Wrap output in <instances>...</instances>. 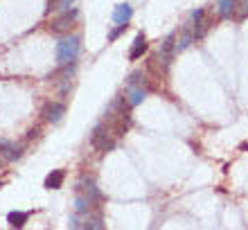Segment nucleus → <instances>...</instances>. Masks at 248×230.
<instances>
[{"instance_id":"obj_6","label":"nucleus","mask_w":248,"mask_h":230,"mask_svg":"<svg viewBox=\"0 0 248 230\" xmlns=\"http://www.w3.org/2000/svg\"><path fill=\"white\" fill-rule=\"evenodd\" d=\"M77 190L84 194V199L88 201L91 205H97V203H102V192H99V187H97V183H95V178L93 176H81L79 178V183H77Z\"/></svg>"},{"instance_id":"obj_22","label":"nucleus","mask_w":248,"mask_h":230,"mask_svg":"<svg viewBox=\"0 0 248 230\" xmlns=\"http://www.w3.org/2000/svg\"><path fill=\"white\" fill-rule=\"evenodd\" d=\"M39 136H41V126H32L27 131V140H34V138H39Z\"/></svg>"},{"instance_id":"obj_9","label":"nucleus","mask_w":248,"mask_h":230,"mask_svg":"<svg viewBox=\"0 0 248 230\" xmlns=\"http://www.w3.org/2000/svg\"><path fill=\"white\" fill-rule=\"evenodd\" d=\"M20 156H23V145L14 142V140L0 138V158H2V160L14 163V160H18Z\"/></svg>"},{"instance_id":"obj_5","label":"nucleus","mask_w":248,"mask_h":230,"mask_svg":"<svg viewBox=\"0 0 248 230\" xmlns=\"http://www.w3.org/2000/svg\"><path fill=\"white\" fill-rule=\"evenodd\" d=\"M189 27H192L194 41H201L203 36L208 34V30L212 27V20L208 18V12H205L203 7H199V9L192 12V16H189Z\"/></svg>"},{"instance_id":"obj_8","label":"nucleus","mask_w":248,"mask_h":230,"mask_svg":"<svg viewBox=\"0 0 248 230\" xmlns=\"http://www.w3.org/2000/svg\"><path fill=\"white\" fill-rule=\"evenodd\" d=\"M41 115H43V120L50 122V124H59L65 115V104L63 102H47V104L43 106V113H41Z\"/></svg>"},{"instance_id":"obj_16","label":"nucleus","mask_w":248,"mask_h":230,"mask_svg":"<svg viewBox=\"0 0 248 230\" xmlns=\"http://www.w3.org/2000/svg\"><path fill=\"white\" fill-rule=\"evenodd\" d=\"M27 219H30V212H18V210H12L7 215V221L12 226L14 230H20L23 226L27 224Z\"/></svg>"},{"instance_id":"obj_15","label":"nucleus","mask_w":248,"mask_h":230,"mask_svg":"<svg viewBox=\"0 0 248 230\" xmlns=\"http://www.w3.org/2000/svg\"><path fill=\"white\" fill-rule=\"evenodd\" d=\"M126 84H129V88H149V81H147V75L142 73V70H133V73L129 75V79H126Z\"/></svg>"},{"instance_id":"obj_1","label":"nucleus","mask_w":248,"mask_h":230,"mask_svg":"<svg viewBox=\"0 0 248 230\" xmlns=\"http://www.w3.org/2000/svg\"><path fill=\"white\" fill-rule=\"evenodd\" d=\"M104 124L115 138H122L131 126V104L126 97H115L104 111Z\"/></svg>"},{"instance_id":"obj_21","label":"nucleus","mask_w":248,"mask_h":230,"mask_svg":"<svg viewBox=\"0 0 248 230\" xmlns=\"http://www.w3.org/2000/svg\"><path fill=\"white\" fill-rule=\"evenodd\" d=\"M88 208H91V203H88L84 197H77V201H75V210H77V212H86Z\"/></svg>"},{"instance_id":"obj_4","label":"nucleus","mask_w":248,"mask_h":230,"mask_svg":"<svg viewBox=\"0 0 248 230\" xmlns=\"http://www.w3.org/2000/svg\"><path fill=\"white\" fill-rule=\"evenodd\" d=\"M115 136L111 133V129L104 124V122H99L91 133V145L97 149L99 153H106V152H113L115 149Z\"/></svg>"},{"instance_id":"obj_18","label":"nucleus","mask_w":248,"mask_h":230,"mask_svg":"<svg viewBox=\"0 0 248 230\" xmlns=\"http://www.w3.org/2000/svg\"><path fill=\"white\" fill-rule=\"evenodd\" d=\"M147 97V91L144 88H129V95H126V102L131 104V108L138 104H142V99Z\"/></svg>"},{"instance_id":"obj_20","label":"nucleus","mask_w":248,"mask_h":230,"mask_svg":"<svg viewBox=\"0 0 248 230\" xmlns=\"http://www.w3.org/2000/svg\"><path fill=\"white\" fill-rule=\"evenodd\" d=\"M126 27H129V25H118L115 30H111V32H108V41H118L120 36L126 32Z\"/></svg>"},{"instance_id":"obj_11","label":"nucleus","mask_w":248,"mask_h":230,"mask_svg":"<svg viewBox=\"0 0 248 230\" xmlns=\"http://www.w3.org/2000/svg\"><path fill=\"white\" fill-rule=\"evenodd\" d=\"M149 50V43H147V36H144L142 32L140 34H136V39H133V43H131V52H129V57H131V61H136V59H140L144 52Z\"/></svg>"},{"instance_id":"obj_10","label":"nucleus","mask_w":248,"mask_h":230,"mask_svg":"<svg viewBox=\"0 0 248 230\" xmlns=\"http://www.w3.org/2000/svg\"><path fill=\"white\" fill-rule=\"evenodd\" d=\"M133 18V7L129 2H120L115 9H113V20L118 25H129V20Z\"/></svg>"},{"instance_id":"obj_23","label":"nucleus","mask_w":248,"mask_h":230,"mask_svg":"<svg viewBox=\"0 0 248 230\" xmlns=\"http://www.w3.org/2000/svg\"><path fill=\"white\" fill-rule=\"evenodd\" d=\"M0 165H2V158H0Z\"/></svg>"},{"instance_id":"obj_19","label":"nucleus","mask_w":248,"mask_h":230,"mask_svg":"<svg viewBox=\"0 0 248 230\" xmlns=\"http://www.w3.org/2000/svg\"><path fill=\"white\" fill-rule=\"evenodd\" d=\"M77 0H47V12L50 9H59V12H65V9H72Z\"/></svg>"},{"instance_id":"obj_13","label":"nucleus","mask_w":248,"mask_h":230,"mask_svg":"<svg viewBox=\"0 0 248 230\" xmlns=\"http://www.w3.org/2000/svg\"><path fill=\"white\" fill-rule=\"evenodd\" d=\"M237 5H239V0H219L217 12H219V16H221V18H235Z\"/></svg>"},{"instance_id":"obj_3","label":"nucleus","mask_w":248,"mask_h":230,"mask_svg":"<svg viewBox=\"0 0 248 230\" xmlns=\"http://www.w3.org/2000/svg\"><path fill=\"white\" fill-rule=\"evenodd\" d=\"M77 20H79V9L77 7H72V9L61 12L59 16H54L47 30H50L52 34H57V36H68L72 27L77 25Z\"/></svg>"},{"instance_id":"obj_7","label":"nucleus","mask_w":248,"mask_h":230,"mask_svg":"<svg viewBox=\"0 0 248 230\" xmlns=\"http://www.w3.org/2000/svg\"><path fill=\"white\" fill-rule=\"evenodd\" d=\"M156 57L160 59V63H163L165 68L171 66V61L176 57V34H170V36L160 43V50H158Z\"/></svg>"},{"instance_id":"obj_14","label":"nucleus","mask_w":248,"mask_h":230,"mask_svg":"<svg viewBox=\"0 0 248 230\" xmlns=\"http://www.w3.org/2000/svg\"><path fill=\"white\" fill-rule=\"evenodd\" d=\"M63 178H65V171L63 169H52L46 176V187H47V190H59L61 185H63Z\"/></svg>"},{"instance_id":"obj_17","label":"nucleus","mask_w":248,"mask_h":230,"mask_svg":"<svg viewBox=\"0 0 248 230\" xmlns=\"http://www.w3.org/2000/svg\"><path fill=\"white\" fill-rule=\"evenodd\" d=\"M81 230H106L104 228V221H102V215L99 212H93L86 217V221L81 224Z\"/></svg>"},{"instance_id":"obj_12","label":"nucleus","mask_w":248,"mask_h":230,"mask_svg":"<svg viewBox=\"0 0 248 230\" xmlns=\"http://www.w3.org/2000/svg\"><path fill=\"white\" fill-rule=\"evenodd\" d=\"M194 43V34H192V27H189V23L181 30V34L176 36V52H183V50H187L189 46Z\"/></svg>"},{"instance_id":"obj_2","label":"nucleus","mask_w":248,"mask_h":230,"mask_svg":"<svg viewBox=\"0 0 248 230\" xmlns=\"http://www.w3.org/2000/svg\"><path fill=\"white\" fill-rule=\"evenodd\" d=\"M79 52H81V36H79V34L61 36V41L57 43V66L75 63Z\"/></svg>"}]
</instances>
